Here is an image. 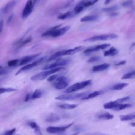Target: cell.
Returning a JSON list of instances; mask_svg holds the SVG:
<instances>
[{
    "label": "cell",
    "instance_id": "cell-9",
    "mask_svg": "<svg viewBox=\"0 0 135 135\" xmlns=\"http://www.w3.org/2000/svg\"><path fill=\"white\" fill-rule=\"evenodd\" d=\"M34 8V3L32 0H28L24 6L22 12V18L26 19L32 12Z\"/></svg>",
    "mask_w": 135,
    "mask_h": 135
},
{
    "label": "cell",
    "instance_id": "cell-48",
    "mask_svg": "<svg viewBox=\"0 0 135 135\" xmlns=\"http://www.w3.org/2000/svg\"><path fill=\"white\" fill-rule=\"evenodd\" d=\"M110 1H111V0H105L104 4H108L110 2Z\"/></svg>",
    "mask_w": 135,
    "mask_h": 135
},
{
    "label": "cell",
    "instance_id": "cell-28",
    "mask_svg": "<svg viewBox=\"0 0 135 135\" xmlns=\"http://www.w3.org/2000/svg\"><path fill=\"white\" fill-rule=\"evenodd\" d=\"M128 85V83H119L113 85L111 89L113 90H121Z\"/></svg>",
    "mask_w": 135,
    "mask_h": 135
},
{
    "label": "cell",
    "instance_id": "cell-17",
    "mask_svg": "<svg viewBox=\"0 0 135 135\" xmlns=\"http://www.w3.org/2000/svg\"><path fill=\"white\" fill-rule=\"evenodd\" d=\"M60 119V117L55 113H51L46 117L45 121L47 122H54L59 121Z\"/></svg>",
    "mask_w": 135,
    "mask_h": 135
},
{
    "label": "cell",
    "instance_id": "cell-47",
    "mask_svg": "<svg viewBox=\"0 0 135 135\" xmlns=\"http://www.w3.org/2000/svg\"><path fill=\"white\" fill-rule=\"evenodd\" d=\"M126 63V61L125 60H123V61H120L119 63L115 64V65L116 66H119V65H124V64Z\"/></svg>",
    "mask_w": 135,
    "mask_h": 135
},
{
    "label": "cell",
    "instance_id": "cell-35",
    "mask_svg": "<svg viewBox=\"0 0 135 135\" xmlns=\"http://www.w3.org/2000/svg\"><path fill=\"white\" fill-rule=\"evenodd\" d=\"M135 72L134 71L128 72L127 73H126L124 75H123L121 77V79H132L134 77Z\"/></svg>",
    "mask_w": 135,
    "mask_h": 135
},
{
    "label": "cell",
    "instance_id": "cell-25",
    "mask_svg": "<svg viewBox=\"0 0 135 135\" xmlns=\"http://www.w3.org/2000/svg\"><path fill=\"white\" fill-rule=\"evenodd\" d=\"M119 118L121 121H127L133 120L135 118V115L134 113H132L127 115H120Z\"/></svg>",
    "mask_w": 135,
    "mask_h": 135
},
{
    "label": "cell",
    "instance_id": "cell-23",
    "mask_svg": "<svg viewBox=\"0 0 135 135\" xmlns=\"http://www.w3.org/2000/svg\"><path fill=\"white\" fill-rule=\"evenodd\" d=\"M119 104L120 103H119L115 100L114 101H111L104 103L103 104V108L105 109H112L114 107Z\"/></svg>",
    "mask_w": 135,
    "mask_h": 135
},
{
    "label": "cell",
    "instance_id": "cell-52",
    "mask_svg": "<svg viewBox=\"0 0 135 135\" xmlns=\"http://www.w3.org/2000/svg\"><path fill=\"white\" fill-rule=\"evenodd\" d=\"M102 135H108V134H102Z\"/></svg>",
    "mask_w": 135,
    "mask_h": 135
},
{
    "label": "cell",
    "instance_id": "cell-13",
    "mask_svg": "<svg viewBox=\"0 0 135 135\" xmlns=\"http://www.w3.org/2000/svg\"><path fill=\"white\" fill-rule=\"evenodd\" d=\"M41 53H38V54H36L35 55H30V56H25L24 57H23L22 59H21L20 60V63H19V65H25L29 62H30L31 61H32V60H33L34 59H35L36 57H38Z\"/></svg>",
    "mask_w": 135,
    "mask_h": 135
},
{
    "label": "cell",
    "instance_id": "cell-34",
    "mask_svg": "<svg viewBox=\"0 0 135 135\" xmlns=\"http://www.w3.org/2000/svg\"><path fill=\"white\" fill-rule=\"evenodd\" d=\"M16 91H17V89L13 88H5V87L0 88V94L4 93L6 92H14Z\"/></svg>",
    "mask_w": 135,
    "mask_h": 135
},
{
    "label": "cell",
    "instance_id": "cell-11",
    "mask_svg": "<svg viewBox=\"0 0 135 135\" xmlns=\"http://www.w3.org/2000/svg\"><path fill=\"white\" fill-rule=\"evenodd\" d=\"M110 46V44L104 43V44H100V45H98L89 47V48L86 49V50H85L84 52V53H89L93 52L95 51H98L100 50H104V49L109 47Z\"/></svg>",
    "mask_w": 135,
    "mask_h": 135
},
{
    "label": "cell",
    "instance_id": "cell-20",
    "mask_svg": "<svg viewBox=\"0 0 135 135\" xmlns=\"http://www.w3.org/2000/svg\"><path fill=\"white\" fill-rule=\"evenodd\" d=\"M97 118L100 119H102V120H111L113 118V115L109 112H104L102 113L98 114L97 115Z\"/></svg>",
    "mask_w": 135,
    "mask_h": 135
},
{
    "label": "cell",
    "instance_id": "cell-37",
    "mask_svg": "<svg viewBox=\"0 0 135 135\" xmlns=\"http://www.w3.org/2000/svg\"><path fill=\"white\" fill-rule=\"evenodd\" d=\"M131 99V97L130 96H127V97H124L121 98H119L116 100V101L120 104L122 103L123 102H124L126 101H129L130 99Z\"/></svg>",
    "mask_w": 135,
    "mask_h": 135
},
{
    "label": "cell",
    "instance_id": "cell-1",
    "mask_svg": "<svg viewBox=\"0 0 135 135\" xmlns=\"http://www.w3.org/2000/svg\"><path fill=\"white\" fill-rule=\"evenodd\" d=\"M63 69V68H57L52 69H49L48 70H45L44 71L40 72L31 78V80L32 81H38V80H42L46 79L48 76L56 73L62 70Z\"/></svg>",
    "mask_w": 135,
    "mask_h": 135
},
{
    "label": "cell",
    "instance_id": "cell-27",
    "mask_svg": "<svg viewBox=\"0 0 135 135\" xmlns=\"http://www.w3.org/2000/svg\"><path fill=\"white\" fill-rule=\"evenodd\" d=\"M42 95V92L39 89H36L33 93L31 94V100L38 99Z\"/></svg>",
    "mask_w": 135,
    "mask_h": 135
},
{
    "label": "cell",
    "instance_id": "cell-12",
    "mask_svg": "<svg viewBox=\"0 0 135 135\" xmlns=\"http://www.w3.org/2000/svg\"><path fill=\"white\" fill-rule=\"evenodd\" d=\"M16 4V1L14 0L11 2H9L8 3H7L0 11V14L1 15H4L6 13H7L10 9H11Z\"/></svg>",
    "mask_w": 135,
    "mask_h": 135
},
{
    "label": "cell",
    "instance_id": "cell-39",
    "mask_svg": "<svg viewBox=\"0 0 135 135\" xmlns=\"http://www.w3.org/2000/svg\"><path fill=\"white\" fill-rule=\"evenodd\" d=\"M100 59H101L100 56H93V57H90L88 60V62H89V63H94V62H96L99 61Z\"/></svg>",
    "mask_w": 135,
    "mask_h": 135
},
{
    "label": "cell",
    "instance_id": "cell-18",
    "mask_svg": "<svg viewBox=\"0 0 135 135\" xmlns=\"http://www.w3.org/2000/svg\"><path fill=\"white\" fill-rule=\"evenodd\" d=\"M103 93V91H94L93 92H91L89 94H88V95H86L85 96H84V97H83L82 98V100H89V99H91L92 98H94L97 96L100 95V94H101Z\"/></svg>",
    "mask_w": 135,
    "mask_h": 135
},
{
    "label": "cell",
    "instance_id": "cell-16",
    "mask_svg": "<svg viewBox=\"0 0 135 135\" xmlns=\"http://www.w3.org/2000/svg\"><path fill=\"white\" fill-rule=\"evenodd\" d=\"M110 65L109 64L107 63H102L101 64L98 65L93 66V68H92V71L94 72L103 71H104V70H107L108 68H109Z\"/></svg>",
    "mask_w": 135,
    "mask_h": 135
},
{
    "label": "cell",
    "instance_id": "cell-5",
    "mask_svg": "<svg viewBox=\"0 0 135 135\" xmlns=\"http://www.w3.org/2000/svg\"><path fill=\"white\" fill-rule=\"evenodd\" d=\"M118 37V35L113 33L101 34V35H95L94 36L86 38L84 40V42H94L97 41H104L107 40L116 38Z\"/></svg>",
    "mask_w": 135,
    "mask_h": 135
},
{
    "label": "cell",
    "instance_id": "cell-4",
    "mask_svg": "<svg viewBox=\"0 0 135 135\" xmlns=\"http://www.w3.org/2000/svg\"><path fill=\"white\" fill-rule=\"evenodd\" d=\"M69 81V79L65 76H59L54 80L53 86L57 90H62L66 88L68 86Z\"/></svg>",
    "mask_w": 135,
    "mask_h": 135
},
{
    "label": "cell",
    "instance_id": "cell-19",
    "mask_svg": "<svg viewBox=\"0 0 135 135\" xmlns=\"http://www.w3.org/2000/svg\"><path fill=\"white\" fill-rule=\"evenodd\" d=\"M98 17H99L98 15H97L96 14L86 15L85 16H84V17H82L81 18V20H80V21L81 22H83L93 21L97 20L98 18Z\"/></svg>",
    "mask_w": 135,
    "mask_h": 135
},
{
    "label": "cell",
    "instance_id": "cell-49",
    "mask_svg": "<svg viewBox=\"0 0 135 135\" xmlns=\"http://www.w3.org/2000/svg\"><path fill=\"white\" fill-rule=\"evenodd\" d=\"M79 134V132H75L72 134H70V135H78Z\"/></svg>",
    "mask_w": 135,
    "mask_h": 135
},
{
    "label": "cell",
    "instance_id": "cell-22",
    "mask_svg": "<svg viewBox=\"0 0 135 135\" xmlns=\"http://www.w3.org/2000/svg\"><path fill=\"white\" fill-rule=\"evenodd\" d=\"M78 104H69V103H62L58 105V107L63 110H69L73 109L78 107Z\"/></svg>",
    "mask_w": 135,
    "mask_h": 135
},
{
    "label": "cell",
    "instance_id": "cell-44",
    "mask_svg": "<svg viewBox=\"0 0 135 135\" xmlns=\"http://www.w3.org/2000/svg\"><path fill=\"white\" fill-rule=\"evenodd\" d=\"M13 17H14V15H13V14H11V15L8 17V19H7V24H9V23L12 22V20H13Z\"/></svg>",
    "mask_w": 135,
    "mask_h": 135
},
{
    "label": "cell",
    "instance_id": "cell-3",
    "mask_svg": "<svg viewBox=\"0 0 135 135\" xmlns=\"http://www.w3.org/2000/svg\"><path fill=\"white\" fill-rule=\"evenodd\" d=\"M92 81L91 80H86L82 82H77L75 83H74L72 85L68 87L65 91V92L66 93H72L74 92H75L76 91H78L79 90L82 89L87 86L89 85L91 83Z\"/></svg>",
    "mask_w": 135,
    "mask_h": 135
},
{
    "label": "cell",
    "instance_id": "cell-41",
    "mask_svg": "<svg viewBox=\"0 0 135 135\" xmlns=\"http://www.w3.org/2000/svg\"><path fill=\"white\" fill-rule=\"evenodd\" d=\"M8 70L7 69L4 68L0 66V75L6 74L7 73H8Z\"/></svg>",
    "mask_w": 135,
    "mask_h": 135
},
{
    "label": "cell",
    "instance_id": "cell-14",
    "mask_svg": "<svg viewBox=\"0 0 135 135\" xmlns=\"http://www.w3.org/2000/svg\"><path fill=\"white\" fill-rule=\"evenodd\" d=\"M84 49V47L83 46H76L74 48L66 50H64L63 52V55H72L73 54H75L78 52L81 51Z\"/></svg>",
    "mask_w": 135,
    "mask_h": 135
},
{
    "label": "cell",
    "instance_id": "cell-15",
    "mask_svg": "<svg viewBox=\"0 0 135 135\" xmlns=\"http://www.w3.org/2000/svg\"><path fill=\"white\" fill-rule=\"evenodd\" d=\"M28 125L34 130V132L36 135H43L40 126L34 121H30L28 123Z\"/></svg>",
    "mask_w": 135,
    "mask_h": 135
},
{
    "label": "cell",
    "instance_id": "cell-8",
    "mask_svg": "<svg viewBox=\"0 0 135 135\" xmlns=\"http://www.w3.org/2000/svg\"><path fill=\"white\" fill-rule=\"evenodd\" d=\"M74 124V122H72L68 124L60 127H53L50 126L46 128V131L50 133H58L64 132L70 127H71Z\"/></svg>",
    "mask_w": 135,
    "mask_h": 135
},
{
    "label": "cell",
    "instance_id": "cell-30",
    "mask_svg": "<svg viewBox=\"0 0 135 135\" xmlns=\"http://www.w3.org/2000/svg\"><path fill=\"white\" fill-rule=\"evenodd\" d=\"M83 8H84V7H83L81 2H80L74 8L73 12L75 14H78L80 13L83 9Z\"/></svg>",
    "mask_w": 135,
    "mask_h": 135
},
{
    "label": "cell",
    "instance_id": "cell-10",
    "mask_svg": "<svg viewBox=\"0 0 135 135\" xmlns=\"http://www.w3.org/2000/svg\"><path fill=\"white\" fill-rule=\"evenodd\" d=\"M44 59V57H42V58H40L38 60L30 63V64H27L24 66H23L22 68H21L16 73V75H18V74L23 72H24V71H26L27 70H29L30 69H32L36 66H37L38 65H39L43 60Z\"/></svg>",
    "mask_w": 135,
    "mask_h": 135
},
{
    "label": "cell",
    "instance_id": "cell-21",
    "mask_svg": "<svg viewBox=\"0 0 135 135\" xmlns=\"http://www.w3.org/2000/svg\"><path fill=\"white\" fill-rule=\"evenodd\" d=\"M118 53V50L112 46L109 49H108V50L105 51L104 53V56H114L116 54H117Z\"/></svg>",
    "mask_w": 135,
    "mask_h": 135
},
{
    "label": "cell",
    "instance_id": "cell-50",
    "mask_svg": "<svg viewBox=\"0 0 135 135\" xmlns=\"http://www.w3.org/2000/svg\"><path fill=\"white\" fill-rule=\"evenodd\" d=\"M131 125L132 126V127H134V125H135V123L134 122H132V123H131Z\"/></svg>",
    "mask_w": 135,
    "mask_h": 135
},
{
    "label": "cell",
    "instance_id": "cell-31",
    "mask_svg": "<svg viewBox=\"0 0 135 135\" xmlns=\"http://www.w3.org/2000/svg\"><path fill=\"white\" fill-rule=\"evenodd\" d=\"M32 37L30 36V37L26 38V39H24L23 40H21V41H18L17 43V45L19 47H21V46H22L24 45L25 44H26L27 43H28L31 42L32 41Z\"/></svg>",
    "mask_w": 135,
    "mask_h": 135
},
{
    "label": "cell",
    "instance_id": "cell-32",
    "mask_svg": "<svg viewBox=\"0 0 135 135\" xmlns=\"http://www.w3.org/2000/svg\"><path fill=\"white\" fill-rule=\"evenodd\" d=\"M72 15V13L71 11H68L65 13H62V14H60L58 16L57 18L60 19V20H64V19H66L67 18L71 17Z\"/></svg>",
    "mask_w": 135,
    "mask_h": 135
},
{
    "label": "cell",
    "instance_id": "cell-42",
    "mask_svg": "<svg viewBox=\"0 0 135 135\" xmlns=\"http://www.w3.org/2000/svg\"><path fill=\"white\" fill-rule=\"evenodd\" d=\"M131 3H132L131 1H127V2H124V3L122 4V5H123L124 6L127 7V6H130V5H131Z\"/></svg>",
    "mask_w": 135,
    "mask_h": 135
},
{
    "label": "cell",
    "instance_id": "cell-26",
    "mask_svg": "<svg viewBox=\"0 0 135 135\" xmlns=\"http://www.w3.org/2000/svg\"><path fill=\"white\" fill-rule=\"evenodd\" d=\"M63 52H64V50L63 51H58L56 53H55L54 54H52L47 60V61L48 62H50V61H53V60H56L58 58H59L60 57L62 56H63Z\"/></svg>",
    "mask_w": 135,
    "mask_h": 135
},
{
    "label": "cell",
    "instance_id": "cell-2",
    "mask_svg": "<svg viewBox=\"0 0 135 135\" xmlns=\"http://www.w3.org/2000/svg\"><path fill=\"white\" fill-rule=\"evenodd\" d=\"M58 26H55L47 31V35L48 36H52L53 37H57L64 34L68 31L69 30L70 27L66 26L63 27L58 28Z\"/></svg>",
    "mask_w": 135,
    "mask_h": 135
},
{
    "label": "cell",
    "instance_id": "cell-24",
    "mask_svg": "<svg viewBox=\"0 0 135 135\" xmlns=\"http://www.w3.org/2000/svg\"><path fill=\"white\" fill-rule=\"evenodd\" d=\"M132 106L131 104H128V103H125V104H123V103H121V104H119L118 105H117L115 107H114L112 110H115V111H120V110H124L126 108H130Z\"/></svg>",
    "mask_w": 135,
    "mask_h": 135
},
{
    "label": "cell",
    "instance_id": "cell-33",
    "mask_svg": "<svg viewBox=\"0 0 135 135\" xmlns=\"http://www.w3.org/2000/svg\"><path fill=\"white\" fill-rule=\"evenodd\" d=\"M119 9V7L117 5H113V6H111L110 7H106V8H104L102 9V11L103 12H112L113 13V12H115V11H117V9Z\"/></svg>",
    "mask_w": 135,
    "mask_h": 135
},
{
    "label": "cell",
    "instance_id": "cell-46",
    "mask_svg": "<svg viewBox=\"0 0 135 135\" xmlns=\"http://www.w3.org/2000/svg\"><path fill=\"white\" fill-rule=\"evenodd\" d=\"M82 130H83V128L82 127H80V126H76L74 129V131H81Z\"/></svg>",
    "mask_w": 135,
    "mask_h": 135
},
{
    "label": "cell",
    "instance_id": "cell-29",
    "mask_svg": "<svg viewBox=\"0 0 135 135\" xmlns=\"http://www.w3.org/2000/svg\"><path fill=\"white\" fill-rule=\"evenodd\" d=\"M99 0H83L81 2L84 8L94 5Z\"/></svg>",
    "mask_w": 135,
    "mask_h": 135
},
{
    "label": "cell",
    "instance_id": "cell-36",
    "mask_svg": "<svg viewBox=\"0 0 135 135\" xmlns=\"http://www.w3.org/2000/svg\"><path fill=\"white\" fill-rule=\"evenodd\" d=\"M20 61V59H13V60L8 61L7 65L11 67L15 66L19 64Z\"/></svg>",
    "mask_w": 135,
    "mask_h": 135
},
{
    "label": "cell",
    "instance_id": "cell-45",
    "mask_svg": "<svg viewBox=\"0 0 135 135\" xmlns=\"http://www.w3.org/2000/svg\"><path fill=\"white\" fill-rule=\"evenodd\" d=\"M4 26V21L2 20H0V34L2 32V31L3 30Z\"/></svg>",
    "mask_w": 135,
    "mask_h": 135
},
{
    "label": "cell",
    "instance_id": "cell-7",
    "mask_svg": "<svg viewBox=\"0 0 135 135\" xmlns=\"http://www.w3.org/2000/svg\"><path fill=\"white\" fill-rule=\"evenodd\" d=\"M70 62V60L68 59H57L55 62L45 65L42 68L43 70H46L49 69H52L57 68H61L62 66L68 64Z\"/></svg>",
    "mask_w": 135,
    "mask_h": 135
},
{
    "label": "cell",
    "instance_id": "cell-51",
    "mask_svg": "<svg viewBox=\"0 0 135 135\" xmlns=\"http://www.w3.org/2000/svg\"><path fill=\"white\" fill-rule=\"evenodd\" d=\"M36 0H34V2H33V3H34H34H35V2H36Z\"/></svg>",
    "mask_w": 135,
    "mask_h": 135
},
{
    "label": "cell",
    "instance_id": "cell-38",
    "mask_svg": "<svg viewBox=\"0 0 135 135\" xmlns=\"http://www.w3.org/2000/svg\"><path fill=\"white\" fill-rule=\"evenodd\" d=\"M16 131L15 128H13L11 130H8L3 132L2 133L0 134V135H13Z\"/></svg>",
    "mask_w": 135,
    "mask_h": 135
},
{
    "label": "cell",
    "instance_id": "cell-40",
    "mask_svg": "<svg viewBox=\"0 0 135 135\" xmlns=\"http://www.w3.org/2000/svg\"><path fill=\"white\" fill-rule=\"evenodd\" d=\"M57 78V74H53V75H51L50 76H49L48 78H47V81H49V82H53V81H54L56 78Z\"/></svg>",
    "mask_w": 135,
    "mask_h": 135
},
{
    "label": "cell",
    "instance_id": "cell-6",
    "mask_svg": "<svg viewBox=\"0 0 135 135\" xmlns=\"http://www.w3.org/2000/svg\"><path fill=\"white\" fill-rule=\"evenodd\" d=\"M87 95L86 92L79 93H72V94H65L60 95L55 98V100H73L79 98H82Z\"/></svg>",
    "mask_w": 135,
    "mask_h": 135
},
{
    "label": "cell",
    "instance_id": "cell-43",
    "mask_svg": "<svg viewBox=\"0 0 135 135\" xmlns=\"http://www.w3.org/2000/svg\"><path fill=\"white\" fill-rule=\"evenodd\" d=\"M31 93H28L26 95V97H25V99H24V101L25 102H27L28 101L31 100Z\"/></svg>",
    "mask_w": 135,
    "mask_h": 135
}]
</instances>
